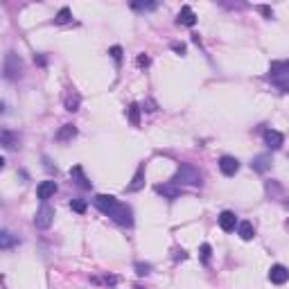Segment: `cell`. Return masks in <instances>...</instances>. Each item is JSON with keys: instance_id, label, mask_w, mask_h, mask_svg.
<instances>
[{"instance_id": "ba28073f", "label": "cell", "mask_w": 289, "mask_h": 289, "mask_svg": "<svg viewBox=\"0 0 289 289\" xmlns=\"http://www.w3.org/2000/svg\"><path fill=\"white\" fill-rule=\"evenodd\" d=\"M154 190L158 194H163L165 199H170V201L181 197V185H177V183H163V185H156Z\"/></svg>"}, {"instance_id": "e0dca14e", "label": "cell", "mask_w": 289, "mask_h": 289, "mask_svg": "<svg viewBox=\"0 0 289 289\" xmlns=\"http://www.w3.org/2000/svg\"><path fill=\"white\" fill-rule=\"evenodd\" d=\"M237 235H240L244 242L253 240L255 230H253V224H251V221H240V224H237Z\"/></svg>"}, {"instance_id": "2e32d148", "label": "cell", "mask_w": 289, "mask_h": 289, "mask_svg": "<svg viewBox=\"0 0 289 289\" xmlns=\"http://www.w3.org/2000/svg\"><path fill=\"white\" fill-rule=\"evenodd\" d=\"M70 177H72V181H75L79 187H84V190H91V181L84 177V170H81L79 165H75L72 170H70Z\"/></svg>"}, {"instance_id": "1f68e13d", "label": "cell", "mask_w": 289, "mask_h": 289, "mask_svg": "<svg viewBox=\"0 0 289 289\" xmlns=\"http://www.w3.org/2000/svg\"><path fill=\"white\" fill-rule=\"evenodd\" d=\"M134 289H144V287H140V285H136V287Z\"/></svg>"}, {"instance_id": "9a60e30c", "label": "cell", "mask_w": 289, "mask_h": 289, "mask_svg": "<svg viewBox=\"0 0 289 289\" xmlns=\"http://www.w3.org/2000/svg\"><path fill=\"white\" fill-rule=\"evenodd\" d=\"M0 138H2V144H5V149H18V147H21V144H18V143H21L18 134H14V131H9V129H5Z\"/></svg>"}, {"instance_id": "ffe728a7", "label": "cell", "mask_w": 289, "mask_h": 289, "mask_svg": "<svg viewBox=\"0 0 289 289\" xmlns=\"http://www.w3.org/2000/svg\"><path fill=\"white\" fill-rule=\"evenodd\" d=\"M16 242L18 240L11 235L9 230H2V233H0V249H9V247H14Z\"/></svg>"}, {"instance_id": "5bb4252c", "label": "cell", "mask_w": 289, "mask_h": 289, "mask_svg": "<svg viewBox=\"0 0 289 289\" xmlns=\"http://www.w3.org/2000/svg\"><path fill=\"white\" fill-rule=\"evenodd\" d=\"M251 167L257 172V174H264V172H267L269 167H271V156H269V154H260V156H255V158L251 161Z\"/></svg>"}, {"instance_id": "3957f363", "label": "cell", "mask_w": 289, "mask_h": 289, "mask_svg": "<svg viewBox=\"0 0 289 289\" xmlns=\"http://www.w3.org/2000/svg\"><path fill=\"white\" fill-rule=\"evenodd\" d=\"M201 172L197 170L194 165H187V163H181L177 170V174H174V179H172V183H177V185H181V183H187V185H201Z\"/></svg>"}, {"instance_id": "7a4b0ae2", "label": "cell", "mask_w": 289, "mask_h": 289, "mask_svg": "<svg viewBox=\"0 0 289 289\" xmlns=\"http://www.w3.org/2000/svg\"><path fill=\"white\" fill-rule=\"evenodd\" d=\"M269 81L283 93H289V61H276L269 68Z\"/></svg>"}, {"instance_id": "484cf974", "label": "cell", "mask_w": 289, "mask_h": 289, "mask_svg": "<svg viewBox=\"0 0 289 289\" xmlns=\"http://www.w3.org/2000/svg\"><path fill=\"white\" fill-rule=\"evenodd\" d=\"M108 54L115 59V64H120V61H122V48H120V45H113V48L108 50Z\"/></svg>"}, {"instance_id": "d4e9b609", "label": "cell", "mask_w": 289, "mask_h": 289, "mask_svg": "<svg viewBox=\"0 0 289 289\" xmlns=\"http://www.w3.org/2000/svg\"><path fill=\"white\" fill-rule=\"evenodd\" d=\"M70 208L75 210V213H86V204L84 201H79V199H72V201H70Z\"/></svg>"}, {"instance_id": "9c48e42d", "label": "cell", "mask_w": 289, "mask_h": 289, "mask_svg": "<svg viewBox=\"0 0 289 289\" xmlns=\"http://www.w3.org/2000/svg\"><path fill=\"white\" fill-rule=\"evenodd\" d=\"M264 143H267L269 149H280L285 143V136L280 131H276V129H267L264 131Z\"/></svg>"}, {"instance_id": "4316f807", "label": "cell", "mask_w": 289, "mask_h": 289, "mask_svg": "<svg viewBox=\"0 0 289 289\" xmlns=\"http://www.w3.org/2000/svg\"><path fill=\"white\" fill-rule=\"evenodd\" d=\"M199 251H201V260H204V262H208V260H210V253H213L210 244H201V249H199Z\"/></svg>"}, {"instance_id": "4fadbf2b", "label": "cell", "mask_w": 289, "mask_h": 289, "mask_svg": "<svg viewBox=\"0 0 289 289\" xmlns=\"http://www.w3.org/2000/svg\"><path fill=\"white\" fill-rule=\"evenodd\" d=\"M54 192H57V183L54 181H43V183H38V187H36V197L43 199V201L54 197Z\"/></svg>"}, {"instance_id": "8992f818", "label": "cell", "mask_w": 289, "mask_h": 289, "mask_svg": "<svg viewBox=\"0 0 289 289\" xmlns=\"http://www.w3.org/2000/svg\"><path fill=\"white\" fill-rule=\"evenodd\" d=\"M269 280H271L273 285H285L289 280V269L283 267V264H273V267L269 269Z\"/></svg>"}, {"instance_id": "f1b7e54d", "label": "cell", "mask_w": 289, "mask_h": 289, "mask_svg": "<svg viewBox=\"0 0 289 289\" xmlns=\"http://www.w3.org/2000/svg\"><path fill=\"white\" fill-rule=\"evenodd\" d=\"M257 9L262 11V14H264V16H267V18H273V11H271V9H269V7H267V5H262V7H257Z\"/></svg>"}, {"instance_id": "8fae6325", "label": "cell", "mask_w": 289, "mask_h": 289, "mask_svg": "<svg viewBox=\"0 0 289 289\" xmlns=\"http://www.w3.org/2000/svg\"><path fill=\"white\" fill-rule=\"evenodd\" d=\"M219 226H221V230H226V233L235 230V226H237L235 213H230V210H224V213L219 215Z\"/></svg>"}, {"instance_id": "83f0119b", "label": "cell", "mask_w": 289, "mask_h": 289, "mask_svg": "<svg viewBox=\"0 0 289 289\" xmlns=\"http://www.w3.org/2000/svg\"><path fill=\"white\" fill-rule=\"evenodd\" d=\"M172 50L179 54H185V45H183V43H172Z\"/></svg>"}, {"instance_id": "30bf717a", "label": "cell", "mask_w": 289, "mask_h": 289, "mask_svg": "<svg viewBox=\"0 0 289 289\" xmlns=\"http://www.w3.org/2000/svg\"><path fill=\"white\" fill-rule=\"evenodd\" d=\"M177 23H179V25H187V27H192L194 23H197V14L192 11V7L183 5V7H181V11H179Z\"/></svg>"}, {"instance_id": "7c38bea8", "label": "cell", "mask_w": 289, "mask_h": 289, "mask_svg": "<svg viewBox=\"0 0 289 289\" xmlns=\"http://www.w3.org/2000/svg\"><path fill=\"white\" fill-rule=\"evenodd\" d=\"M143 185H144V163H140L136 174H134V181L127 185V192H138Z\"/></svg>"}, {"instance_id": "f546056e", "label": "cell", "mask_w": 289, "mask_h": 289, "mask_svg": "<svg viewBox=\"0 0 289 289\" xmlns=\"http://www.w3.org/2000/svg\"><path fill=\"white\" fill-rule=\"evenodd\" d=\"M185 257H187V253L183 251V249H181V251H179V249L174 251V260H185Z\"/></svg>"}, {"instance_id": "cb8c5ba5", "label": "cell", "mask_w": 289, "mask_h": 289, "mask_svg": "<svg viewBox=\"0 0 289 289\" xmlns=\"http://www.w3.org/2000/svg\"><path fill=\"white\" fill-rule=\"evenodd\" d=\"M149 271H151V264H147V262H136V273H138V276H147Z\"/></svg>"}, {"instance_id": "603a6c76", "label": "cell", "mask_w": 289, "mask_h": 289, "mask_svg": "<svg viewBox=\"0 0 289 289\" xmlns=\"http://www.w3.org/2000/svg\"><path fill=\"white\" fill-rule=\"evenodd\" d=\"M131 7H134V9H138V11H147V9H156L158 5H156V2H134Z\"/></svg>"}, {"instance_id": "ac0fdd59", "label": "cell", "mask_w": 289, "mask_h": 289, "mask_svg": "<svg viewBox=\"0 0 289 289\" xmlns=\"http://www.w3.org/2000/svg\"><path fill=\"white\" fill-rule=\"evenodd\" d=\"M79 104H81V97H79V93L77 91H68V95H66V111H77L79 108Z\"/></svg>"}, {"instance_id": "4dcf8cb0", "label": "cell", "mask_w": 289, "mask_h": 289, "mask_svg": "<svg viewBox=\"0 0 289 289\" xmlns=\"http://www.w3.org/2000/svg\"><path fill=\"white\" fill-rule=\"evenodd\" d=\"M138 64H140V66H149V57L140 54V57H138Z\"/></svg>"}, {"instance_id": "52a82bcc", "label": "cell", "mask_w": 289, "mask_h": 289, "mask_svg": "<svg viewBox=\"0 0 289 289\" xmlns=\"http://www.w3.org/2000/svg\"><path fill=\"white\" fill-rule=\"evenodd\" d=\"M219 170L224 172L226 177H235L237 172H240V161L233 158V156H221L219 158Z\"/></svg>"}, {"instance_id": "7402d4cb", "label": "cell", "mask_w": 289, "mask_h": 289, "mask_svg": "<svg viewBox=\"0 0 289 289\" xmlns=\"http://www.w3.org/2000/svg\"><path fill=\"white\" fill-rule=\"evenodd\" d=\"M129 120H131V124H134V127H138V124H140V108H138V104H131V107H129Z\"/></svg>"}, {"instance_id": "44dd1931", "label": "cell", "mask_w": 289, "mask_h": 289, "mask_svg": "<svg viewBox=\"0 0 289 289\" xmlns=\"http://www.w3.org/2000/svg\"><path fill=\"white\" fill-rule=\"evenodd\" d=\"M70 18H72V11H70L68 7H61L59 14L54 16V23H57V25H64V23H68Z\"/></svg>"}, {"instance_id": "5b68a950", "label": "cell", "mask_w": 289, "mask_h": 289, "mask_svg": "<svg viewBox=\"0 0 289 289\" xmlns=\"http://www.w3.org/2000/svg\"><path fill=\"white\" fill-rule=\"evenodd\" d=\"M21 70H23V61L18 59V54L7 52V57H5V77L7 79H16V77L21 75Z\"/></svg>"}, {"instance_id": "6da1fadb", "label": "cell", "mask_w": 289, "mask_h": 289, "mask_svg": "<svg viewBox=\"0 0 289 289\" xmlns=\"http://www.w3.org/2000/svg\"><path fill=\"white\" fill-rule=\"evenodd\" d=\"M93 204H95V208L100 210V213L111 217L115 224L127 226V228L134 226V210L129 208L127 204L118 201L115 197H111V194H97V197L93 199Z\"/></svg>"}, {"instance_id": "277c9868", "label": "cell", "mask_w": 289, "mask_h": 289, "mask_svg": "<svg viewBox=\"0 0 289 289\" xmlns=\"http://www.w3.org/2000/svg\"><path fill=\"white\" fill-rule=\"evenodd\" d=\"M52 221H54V208L50 204H45V201H43V204L38 206L36 215H34V226H36V228H41V230H45V228H50V226H52Z\"/></svg>"}, {"instance_id": "d6986e66", "label": "cell", "mask_w": 289, "mask_h": 289, "mask_svg": "<svg viewBox=\"0 0 289 289\" xmlns=\"http://www.w3.org/2000/svg\"><path fill=\"white\" fill-rule=\"evenodd\" d=\"M77 136V127L75 124H64V127L59 129V134H57V140H70Z\"/></svg>"}]
</instances>
